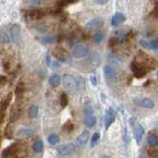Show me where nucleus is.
I'll list each match as a JSON object with an SVG mask.
<instances>
[{
	"instance_id": "36",
	"label": "nucleus",
	"mask_w": 158,
	"mask_h": 158,
	"mask_svg": "<svg viewBox=\"0 0 158 158\" xmlns=\"http://www.w3.org/2000/svg\"><path fill=\"white\" fill-rule=\"evenodd\" d=\"M6 82H7L6 77L5 76H0V85H4Z\"/></svg>"
},
{
	"instance_id": "5",
	"label": "nucleus",
	"mask_w": 158,
	"mask_h": 158,
	"mask_svg": "<svg viewBox=\"0 0 158 158\" xmlns=\"http://www.w3.org/2000/svg\"><path fill=\"white\" fill-rule=\"evenodd\" d=\"M115 119H116V112L113 108L110 107V108L107 109L105 117H104V123H105L106 129H109V127L115 122Z\"/></svg>"
},
{
	"instance_id": "28",
	"label": "nucleus",
	"mask_w": 158,
	"mask_h": 158,
	"mask_svg": "<svg viewBox=\"0 0 158 158\" xmlns=\"http://www.w3.org/2000/svg\"><path fill=\"white\" fill-rule=\"evenodd\" d=\"M73 129H74V126H73V124L70 122V121H67L62 127L63 132H65V133H70Z\"/></svg>"
},
{
	"instance_id": "38",
	"label": "nucleus",
	"mask_w": 158,
	"mask_h": 158,
	"mask_svg": "<svg viewBox=\"0 0 158 158\" xmlns=\"http://www.w3.org/2000/svg\"><path fill=\"white\" fill-rule=\"evenodd\" d=\"M31 4H41V1H29Z\"/></svg>"
},
{
	"instance_id": "27",
	"label": "nucleus",
	"mask_w": 158,
	"mask_h": 158,
	"mask_svg": "<svg viewBox=\"0 0 158 158\" xmlns=\"http://www.w3.org/2000/svg\"><path fill=\"white\" fill-rule=\"evenodd\" d=\"M103 40H104V34L102 32H97L95 35L93 36V42L95 43H102Z\"/></svg>"
},
{
	"instance_id": "2",
	"label": "nucleus",
	"mask_w": 158,
	"mask_h": 158,
	"mask_svg": "<svg viewBox=\"0 0 158 158\" xmlns=\"http://www.w3.org/2000/svg\"><path fill=\"white\" fill-rule=\"evenodd\" d=\"M62 84L69 91L77 89V79L71 74H64L62 77Z\"/></svg>"
},
{
	"instance_id": "29",
	"label": "nucleus",
	"mask_w": 158,
	"mask_h": 158,
	"mask_svg": "<svg viewBox=\"0 0 158 158\" xmlns=\"http://www.w3.org/2000/svg\"><path fill=\"white\" fill-rule=\"evenodd\" d=\"M58 37H52V36H50V37H46V38H43V43H55V42H58Z\"/></svg>"
},
{
	"instance_id": "7",
	"label": "nucleus",
	"mask_w": 158,
	"mask_h": 158,
	"mask_svg": "<svg viewBox=\"0 0 158 158\" xmlns=\"http://www.w3.org/2000/svg\"><path fill=\"white\" fill-rule=\"evenodd\" d=\"M134 103L137 106L142 107V108H146V109H151L154 107V102L149 98H136L134 99Z\"/></svg>"
},
{
	"instance_id": "13",
	"label": "nucleus",
	"mask_w": 158,
	"mask_h": 158,
	"mask_svg": "<svg viewBox=\"0 0 158 158\" xmlns=\"http://www.w3.org/2000/svg\"><path fill=\"white\" fill-rule=\"evenodd\" d=\"M19 144L18 143H15V144H11L10 146H8L7 148H6L4 151L2 152V156L4 158H8L10 156H13L16 152H18V151L20 150L18 148Z\"/></svg>"
},
{
	"instance_id": "35",
	"label": "nucleus",
	"mask_w": 158,
	"mask_h": 158,
	"mask_svg": "<svg viewBox=\"0 0 158 158\" xmlns=\"http://www.w3.org/2000/svg\"><path fill=\"white\" fill-rule=\"evenodd\" d=\"M46 62L48 65H50V63H52V59H50V55L49 53H46Z\"/></svg>"
},
{
	"instance_id": "4",
	"label": "nucleus",
	"mask_w": 158,
	"mask_h": 158,
	"mask_svg": "<svg viewBox=\"0 0 158 158\" xmlns=\"http://www.w3.org/2000/svg\"><path fill=\"white\" fill-rule=\"evenodd\" d=\"M75 151V145L73 143H67V144H61L58 147V152L59 155L66 156L68 154H71Z\"/></svg>"
},
{
	"instance_id": "19",
	"label": "nucleus",
	"mask_w": 158,
	"mask_h": 158,
	"mask_svg": "<svg viewBox=\"0 0 158 158\" xmlns=\"http://www.w3.org/2000/svg\"><path fill=\"white\" fill-rule=\"evenodd\" d=\"M60 81H61V78L58 74H53L49 77V85L52 86V87H56L58 86L60 84Z\"/></svg>"
},
{
	"instance_id": "16",
	"label": "nucleus",
	"mask_w": 158,
	"mask_h": 158,
	"mask_svg": "<svg viewBox=\"0 0 158 158\" xmlns=\"http://www.w3.org/2000/svg\"><path fill=\"white\" fill-rule=\"evenodd\" d=\"M34 130L32 129H28V127H23V129H20L18 132H17V134L20 137H24V139H27V137H31L34 134Z\"/></svg>"
},
{
	"instance_id": "18",
	"label": "nucleus",
	"mask_w": 158,
	"mask_h": 158,
	"mask_svg": "<svg viewBox=\"0 0 158 158\" xmlns=\"http://www.w3.org/2000/svg\"><path fill=\"white\" fill-rule=\"evenodd\" d=\"M88 139H89V132L88 130H83L81 134L77 137V143H78L79 145H84V144L87 142Z\"/></svg>"
},
{
	"instance_id": "40",
	"label": "nucleus",
	"mask_w": 158,
	"mask_h": 158,
	"mask_svg": "<svg viewBox=\"0 0 158 158\" xmlns=\"http://www.w3.org/2000/svg\"><path fill=\"white\" fill-rule=\"evenodd\" d=\"M156 75H157V77H158V71H157V73H156Z\"/></svg>"
},
{
	"instance_id": "33",
	"label": "nucleus",
	"mask_w": 158,
	"mask_h": 158,
	"mask_svg": "<svg viewBox=\"0 0 158 158\" xmlns=\"http://www.w3.org/2000/svg\"><path fill=\"white\" fill-rule=\"evenodd\" d=\"M140 45H142L143 48H145V49H149V43H147L145 40H142V41H140Z\"/></svg>"
},
{
	"instance_id": "24",
	"label": "nucleus",
	"mask_w": 158,
	"mask_h": 158,
	"mask_svg": "<svg viewBox=\"0 0 158 158\" xmlns=\"http://www.w3.org/2000/svg\"><path fill=\"white\" fill-rule=\"evenodd\" d=\"M39 115V108L37 106H31L28 110V116L30 118H32V119H34V118L38 117Z\"/></svg>"
},
{
	"instance_id": "32",
	"label": "nucleus",
	"mask_w": 158,
	"mask_h": 158,
	"mask_svg": "<svg viewBox=\"0 0 158 158\" xmlns=\"http://www.w3.org/2000/svg\"><path fill=\"white\" fill-rule=\"evenodd\" d=\"M10 129H11V127L8 126L5 130V136L7 137V139H11L12 137V136H11L12 133H11V130H10Z\"/></svg>"
},
{
	"instance_id": "21",
	"label": "nucleus",
	"mask_w": 158,
	"mask_h": 158,
	"mask_svg": "<svg viewBox=\"0 0 158 158\" xmlns=\"http://www.w3.org/2000/svg\"><path fill=\"white\" fill-rule=\"evenodd\" d=\"M96 123H97V119L94 116H88L84 119V124L88 127H93L96 125Z\"/></svg>"
},
{
	"instance_id": "26",
	"label": "nucleus",
	"mask_w": 158,
	"mask_h": 158,
	"mask_svg": "<svg viewBox=\"0 0 158 158\" xmlns=\"http://www.w3.org/2000/svg\"><path fill=\"white\" fill-rule=\"evenodd\" d=\"M59 102H60V106H61L62 108H65L67 106V104H68V96H67L65 93H61L60 94Z\"/></svg>"
},
{
	"instance_id": "17",
	"label": "nucleus",
	"mask_w": 158,
	"mask_h": 158,
	"mask_svg": "<svg viewBox=\"0 0 158 158\" xmlns=\"http://www.w3.org/2000/svg\"><path fill=\"white\" fill-rule=\"evenodd\" d=\"M24 91H25V87H24V83L20 81L16 86V89H15V96H16V99L17 101H19L20 99L22 98L23 95H24Z\"/></svg>"
},
{
	"instance_id": "41",
	"label": "nucleus",
	"mask_w": 158,
	"mask_h": 158,
	"mask_svg": "<svg viewBox=\"0 0 158 158\" xmlns=\"http://www.w3.org/2000/svg\"><path fill=\"white\" fill-rule=\"evenodd\" d=\"M0 142H1V139H0Z\"/></svg>"
},
{
	"instance_id": "37",
	"label": "nucleus",
	"mask_w": 158,
	"mask_h": 158,
	"mask_svg": "<svg viewBox=\"0 0 158 158\" xmlns=\"http://www.w3.org/2000/svg\"><path fill=\"white\" fill-rule=\"evenodd\" d=\"M107 2H108L107 0H104V1H95V3H97V4H106Z\"/></svg>"
},
{
	"instance_id": "15",
	"label": "nucleus",
	"mask_w": 158,
	"mask_h": 158,
	"mask_svg": "<svg viewBox=\"0 0 158 158\" xmlns=\"http://www.w3.org/2000/svg\"><path fill=\"white\" fill-rule=\"evenodd\" d=\"M45 16V11L42 9H33L29 12V17L33 20L42 19Z\"/></svg>"
},
{
	"instance_id": "31",
	"label": "nucleus",
	"mask_w": 158,
	"mask_h": 158,
	"mask_svg": "<svg viewBox=\"0 0 158 158\" xmlns=\"http://www.w3.org/2000/svg\"><path fill=\"white\" fill-rule=\"evenodd\" d=\"M149 46H151L152 49H158V40L157 39L152 40V41L149 43Z\"/></svg>"
},
{
	"instance_id": "9",
	"label": "nucleus",
	"mask_w": 158,
	"mask_h": 158,
	"mask_svg": "<svg viewBox=\"0 0 158 158\" xmlns=\"http://www.w3.org/2000/svg\"><path fill=\"white\" fill-rule=\"evenodd\" d=\"M132 70L133 71L134 75H136V77H142L146 73L145 67L140 65L139 63H137V62H133L132 63Z\"/></svg>"
},
{
	"instance_id": "14",
	"label": "nucleus",
	"mask_w": 158,
	"mask_h": 158,
	"mask_svg": "<svg viewBox=\"0 0 158 158\" xmlns=\"http://www.w3.org/2000/svg\"><path fill=\"white\" fill-rule=\"evenodd\" d=\"M126 20V17L123 13L121 12H117L115 15L112 17V20H111V25L112 26H117L123 23Z\"/></svg>"
},
{
	"instance_id": "6",
	"label": "nucleus",
	"mask_w": 158,
	"mask_h": 158,
	"mask_svg": "<svg viewBox=\"0 0 158 158\" xmlns=\"http://www.w3.org/2000/svg\"><path fill=\"white\" fill-rule=\"evenodd\" d=\"M10 38L15 43H18L21 40V28L18 24H13L10 28Z\"/></svg>"
},
{
	"instance_id": "25",
	"label": "nucleus",
	"mask_w": 158,
	"mask_h": 158,
	"mask_svg": "<svg viewBox=\"0 0 158 158\" xmlns=\"http://www.w3.org/2000/svg\"><path fill=\"white\" fill-rule=\"evenodd\" d=\"M48 142L50 145H55V144H58L59 142V136L58 134H50V136L48 137Z\"/></svg>"
},
{
	"instance_id": "30",
	"label": "nucleus",
	"mask_w": 158,
	"mask_h": 158,
	"mask_svg": "<svg viewBox=\"0 0 158 158\" xmlns=\"http://www.w3.org/2000/svg\"><path fill=\"white\" fill-rule=\"evenodd\" d=\"M99 139H100V133H95L93 134V136L91 139V146L96 145L97 142H99Z\"/></svg>"
},
{
	"instance_id": "12",
	"label": "nucleus",
	"mask_w": 158,
	"mask_h": 158,
	"mask_svg": "<svg viewBox=\"0 0 158 158\" xmlns=\"http://www.w3.org/2000/svg\"><path fill=\"white\" fill-rule=\"evenodd\" d=\"M103 23H104L103 19H101V18H94V19L91 20V21H89L86 24V29L87 30H90V31H92V30L99 29L100 27L103 26Z\"/></svg>"
},
{
	"instance_id": "23",
	"label": "nucleus",
	"mask_w": 158,
	"mask_h": 158,
	"mask_svg": "<svg viewBox=\"0 0 158 158\" xmlns=\"http://www.w3.org/2000/svg\"><path fill=\"white\" fill-rule=\"evenodd\" d=\"M11 42V38H10V35L7 34L6 32L0 31V43H9Z\"/></svg>"
},
{
	"instance_id": "34",
	"label": "nucleus",
	"mask_w": 158,
	"mask_h": 158,
	"mask_svg": "<svg viewBox=\"0 0 158 158\" xmlns=\"http://www.w3.org/2000/svg\"><path fill=\"white\" fill-rule=\"evenodd\" d=\"M90 81H91L93 86H96L97 85V78H96V76H94V75L90 76Z\"/></svg>"
},
{
	"instance_id": "8",
	"label": "nucleus",
	"mask_w": 158,
	"mask_h": 158,
	"mask_svg": "<svg viewBox=\"0 0 158 158\" xmlns=\"http://www.w3.org/2000/svg\"><path fill=\"white\" fill-rule=\"evenodd\" d=\"M53 55H55V56L60 62H64L68 58V52L62 48H56L53 50Z\"/></svg>"
},
{
	"instance_id": "1",
	"label": "nucleus",
	"mask_w": 158,
	"mask_h": 158,
	"mask_svg": "<svg viewBox=\"0 0 158 158\" xmlns=\"http://www.w3.org/2000/svg\"><path fill=\"white\" fill-rule=\"evenodd\" d=\"M130 124L133 129V133H134V139H136V142H139L140 139H142L144 134V129L140 124L137 122L136 118H130Z\"/></svg>"
},
{
	"instance_id": "10",
	"label": "nucleus",
	"mask_w": 158,
	"mask_h": 158,
	"mask_svg": "<svg viewBox=\"0 0 158 158\" xmlns=\"http://www.w3.org/2000/svg\"><path fill=\"white\" fill-rule=\"evenodd\" d=\"M20 115H21V107H20L18 101H17V103L12 106L11 113H10V121L15 122V121L19 119Z\"/></svg>"
},
{
	"instance_id": "20",
	"label": "nucleus",
	"mask_w": 158,
	"mask_h": 158,
	"mask_svg": "<svg viewBox=\"0 0 158 158\" xmlns=\"http://www.w3.org/2000/svg\"><path fill=\"white\" fill-rule=\"evenodd\" d=\"M147 143L148 145L151 147L156 146L158 144V137L157 136H155L154 133H149L148 136H147Z\"/></svg>"
},
{
	"instance_id": "39",
	"label": "nucleus",
	"mask_w": 158,
	"mask_h": 158,
	"mask_svg": "<svg viewBox=\"0 0 158 158\" xmlns=\"http://www.w3.org/2000/svg\"><path fill=\"white\" fill-rule=\"evenodd\" d=\"M99 158H112V157L109 156V155H103V156H101V157H99Z\"/></svg>"
},
{
	"instance_id": "3",
	"label": "nucleus",
	"mask_w": 158,
	"mask_h": 158,
	"mask_svg": "<svg viewBox=\"0 0 158 158\" xmlns=\"http://www.w3.org/2000/svg\"><path fill=\"white\" fill-rule=\"evenodd\" d=\"M89 52H90V49L88 46H83V45H77L74 46V49L72 50V55L76 58H81L88 55Z\"/></svg>"
},
{
	"instance_id": "11",
	"label": "nucleus",
	"mask_w": 158,
	"mask_h": 158,
	"mask_svg": "<svg viewBox=\"0 0 158 158\" xmlns=\"http://www.w3.org/2000/svg\"><path fill=\"white\" fill-rule=\"evenodd\" d=\"M104 74H105L106 78L110 80V81H113V80H115L117 78V71L111 65L104 66Z\"/></svg>"
},
{
	"instance_id": "22",
	"label": "nucleus",
	"mask_w": 158,
	"mask_h": 158,
	"mask_svg": "<svg viewBox=\"0 0 158 158\" xmlns=\"http://www.w3.org/2000/svg\"><path fill=\"white\" fill-rule=\"evenodd\" d=\"M33 150L35 152H38V153H41L42 151L43 150V140L39 139V140H36L35 142L33 144Z\"/></svg>"
}]
</instances>
